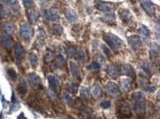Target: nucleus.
Wrapping results in <instances>:
<instances>
[{"instance_id": "obj_1", "label": "nucleus", "mask_w": 160, "mask_h": 119, "mask_svg": "<svg viewBox=\"0 0 160 119\" xmlns=\"http://www.w3.org/2000/svg\"><path fill=\"white\" fill-rule=\"evenodd\" d=\"M102 39L114 52H118L119 50H120L122 48V45H123L122 41L115 35L112 34H108V33L103 34Z\"/></svg>"}, {"instance_id": "obj_2", "label": "nucleus", "mask_w": 160, "mask_h": 119, "mask_svg": "<svg viewBox=\"0 0 160 119\" xmlns=\"http://www.w3.org/2000/svg\"><path fill=\"white\" fill-rule=\"evenodd\" d=\"M132 98L134 101V111L139 116H143L145 112V101L143 94L137 92L132 94Z\"/></svg>"}, {"instance_id": "obj_3", "label": "nucleus", "mask_w": 160, "mask_h": 119, "mask_svg": "<svg viewBox=\"0 0 160 119\" xmlns=\"http://www.w3.org/2000/svg\"><path fill=\"white\" fill-rule=\"evenodd\" d=\"M34 28L30 24L24 23L20 26V36L22 39L29 41L33 36Z\"/></svg>"}, {"instance_id": "obj_4", "label": "nucleus", "mask_w": 160, "mask_h": 119, "mask_svg": "<svg viewBox=\"0 0 160 119\" xmlns=\"http://www.w3.org/2000/svg\"><path fill=\"white\" fill-rule=\"evenodd\" d=\"M106 90L108 96L112 98L118 99L122 96V93H121L120 88L116 84L113 83V82H108L106 86Z\"/></svg>"}, {"instance_id": "obj_5", "label": "nucleus", "mask_w": 160, "mask_h": 119, "mask_svg": "<svg viewBox=\"0 0 160 119\" xmlns=\"http://www.w3.org/2000/svg\"><path fill=\"white\" fill-rule=\"evenodd\" d=\"M94 5H95V7L98 10L102 12H106V13L112 11L114 9V6H115L114 3L103 2L102 0H95Z\"/></svg>"}, {"instance_id": "obj_6", "label": "nucleus", "mask_w": 160, "mask_h": 119, "mask_svg": "<svg viewBox=\"0 0 160 119\" xmlns=\"http://www.w3.org/2000/svg\"><path fill=\"white\" fill-rule=\"evenodd\" d=\"M128 42L131 48L134 51L139 50L142 45V41L141 39L140 36H137V35L129 36L128 39Z\"/></svg>"}, {"instance_id": "obj_7", "label": "nucleus", "mask_w": 160, "mask_h": 119, "mask_svg": "<svg viewBox=\"0 0 160 119\" xmlns=\"http://www.w3.org/2000/svg\"><path fill=\"white\" fill-rule=\"evenodd\" d=\"M141 5L146 13L150 16H153L155 14V6L151 0H139Z\"/></svg>"}, {"instance_id": "obj_8", "label": "nucleus", "mask_w": 160, "mask_h": 119, "mask_svg": "<svg viewBox=\"0 0 160 119\" xmlns=\"http://www.w3.org/2000/svg\"><path fill=\"white\" fill-rule=\"evenodd\" d=\"M106 71L112 79H117L121 74V67L118 66L115 64H112V65H109L107 67Z\"/></svg>"}, {"instance_id": "obj_9", "label": "nucleus", "mask_w": 160, "mask_h": 119, "mask_svg": "<svg viewBox=\"0 0 160 119\" xmlns=\"http://www.w3.org/2000/svg\"><path fill=\"white\" fill-rule=\"evenodd\" d=\"M1 44L6 50H11L13 48V39L10 34H4L1 37Z\"/></svg>"}, {"instance_id": "obj_10", "label": "nucleus", "mask_w": 160, "mask_h": 119, "mask_svg": "<svg viewBox=\"0 0 160 119\" xmlns=\"http://www.w3.org/2000/svg\"><path fill=\"white\" fill-rule=\"evenodd\" d=\"M45 18H46L47 20L50 22L57 21L60 18V14H59V12L56 8H52L46 11V13H45Z\"/></svg>"}, {"instance_id": "obj_11", "label": "nucleus", "mask_w": 160, "mask_h": 119, "mask_svg": "<svg viewBox=\"0 0 160 119\" xmlns=\"http://www.w3.org/2000/svg\"><path fill=\"white\" fill-rule=\"evenodd\" d=\"M48 82L50 89L55 94H58L60 92V82H59L58 79L53 75H50L48 77Z\"/></svg>"}, {"instance_id": "obj_12", "label": "nucleus", "mask_w": 160, "mask_h": 119, "mask_svg": "<svg viewBox=\"0 0 160 119\" xmlns=\"http://www.w3.org/2000/svg\"><path fill=\"white\" fill-rule=\"evenodd\" d=\"M28 81H29L30 86L33 88H39L42 86L41 79L38 75L36 73H32L28 75Z\"/></svg>"}, {"instance_id": "obj_13", "label": "nucleus", "mask_w": 160, "mask_h": 119, "mask_svg": "<svg viewBox=\"0 0 160 119\" xmlns=\"http://www.w3.org/2000/svg\"><path fill=\"white\" fill-rule=\"evenodd\" d=\"M69 68H70L72 75H73V77H75V79L78 80L81 79V70H80L78 65H77L75 61H70L69 62Z\"/></svg>"}, {"instance_id": "obj_14", "label": "nucleus", "mask_w": 160, "mask_h": 119, "mask_svg": "<svg viewBox=\"0 0 160 119\" xmlns=\"http://www.w3.org/2000/svg\"><path fill=\"white\" fill-rule=\"evenodd\" d=\"M119 16H120V19L122 20L125 24L129 23L133 18L131 12L127 9L120 10V11H119Z\"/></svg>"}, {"instance_id": "obj_15", "label": "nucleus", "mask_w": 160, "mask_h": 119, "mask_svg": "<svg viewBox=\"0 0 160 119\" xmlns=\"http://www.w3.org/2000/svg\"><path fill=\"white\" fill-rule=\"evenodd\" d=\"M159 46L156 43H153L151 46V50H150V58L151 60L159 61Z\"/></svg>"}, {"instance_id": "obj_16", "label": "nucleus", "mask_w": 160, "mask_h": 119, "mask_svg": "<svg viewBox=\"0 0 160 119\" xmlns=\"http://www.w3.org/2000/svg\"><path fill=\"white\" fill-rule=\"evenodd\" d=\"M139 86H140V87L142 88V90H146V91L153 92L156 89L155 87H151V86L149 85L148 79L145 76H141L140 78H139Z\"/></svg>"}, {"instance_id": "obj_17", "label": "nucleus", "mask_w": 160, "mask_h": 119, "mask_svg": "<svg viewBox=\"0 0 160 119\" xmlns=\"http://www.w3.org/2000/svg\"><path fill=\"white\" fill-rule=\"evenodd\" d=\"M121 73H123L127 76L134 78V79L136 76L134 69L130 65H124L121 66Z\"/></svg>"}, {"instance_id": "obj_18", "label": "nucleus", "mask_w": 160, "mask_h": 119, "mask_svg": "<svg viewBox=\"0 0 160 119\" xmlns=\"http://www.w3.org/2000/svg\"><path fill=\"white\" fill-rule=\"evenodd\" d=\"M119 113H120L122 116L127 117V118L131 116V111L128 104L126 103V102H123V103L121 104L120 106L119 107Z\"/></svg>"}, {"instance_id": "obj_19", "label": "nucleus", "mask_w": 160, "mask_h": 119, "mask_svg": "<svg viewBox=\"0 0 160 119\" xmlns=\"http://www.w3.org/2000/svg\"><path fill=\"white\" fill-rule=\"evenodd\" d=\"M15 56L18 61H21L24 58L25 56V52L23 47L21 44H17L15 47Z\"/></svg>"}, {"instance_id": "obj_20", "label": "nucleus", "mask_w": 160, "mask_h": 119, "mask_svg": "<svg viewBox=\"0 0 160 119\" xmlns=\"http://www.w3.org/2000/svg\"><path fill=\"white\" fill-rule=\"evenodd\" d=\"M17 90L18 93L21 94V95H25L28 92V85H27L25 80L24 79H20L19 84L17 87Z\"/></svg>"}, {"instance_id": "obj_21", "label": "nucleus", "mask_w": 160, "mask_h": 119, "mask_svg": "<svg viewBox=\"0 0 160 119\" xmlns=\"http://www.w3.org/2000/svg\"><path fill=\"white\" fill-rule=\"evenodd\" d=\"M0 3L11 6L12 9L14 12H17L19 10V5H18L17 0H0Z\"/></svg>"}, {"instance_id": "obj_22", "label": "nucleus", "mask_w": 160, "mask_h": 119, "mask_svg": "<svg viewBox=\"0 0 160 119\" xmlns=\"http://www.w3.org/2000/svg\"><path fill=\"white\" fill-rule=\"evenodd\" d=\"M102 19L105 22H106V23L109 24H113L115 23L116 17H115V15H114L113 13L107 12V13L105 14V16H104L103 17H102Z\"/></svg>"}, {"instance_id": "obj_23", "label": "nucleus", "mask_w": 160, "mask_h": 119, "mask_svg": "<svg viewBox=\"0 0 160 119\" xmlns=\"http://www.w3.org/2000/svg\"><path fill=\"white\" fill-rule=\"evenodd\" d=\"M92 96H93L95 98H99L101 97L102 95V88L100 87L99 85L96 84V85H95V86L92 87Z\"/></svg>"}, {"instance_id": "obj_24", "label": "nucleus", "mask_w": 160, "mask_h": 119, "mask_svg": "<svg viewBox=\"0 0 160 119\" xmlns=\"http://www.w3.org/2000/svg\"><path fill=\"white\" fill-rule=\"evenodd\" d=\"M66 17L71 22H75L78 20V16L72 10H68L66 11Z\"/></svg>"}, {"instance_id": "obj_25", "label": "nucleus", "mask_w": 160, "mask_h": 119, "mask_svg": "<svg viewBox=\"0 0 160 119\" xmlns=\"http://www.w3.org/2000/svg\"><path fill=\"white\" fill-rule=\"evenodd\" d=\"M63 99H64L66 103L68 104L69 106H74L76 103V101H75V98L68 93H63Z\"/></svg>"}, {"instance_id": "obj_26", "label": "nucleus", "mask_w": 160, "mask_h": 119, "mask_svg": "<svg viewBox=\"0 0 160 119\" xmlns=\"http://www.w3.org/2000/svg\"><path fill=\"white\" fill-rule=\"evenodd\" d=\"M28 16H29L30 21L32 22V23H35L38 21V17H39V14H38V12L35 10H31L28 13Z\"/></svg>"}, {"instance_id": "obj_27", "label": "nucleus", "mask_w": 160, "mask_h": 119, "mask_svg": "<svg viewBox=\"0 0 160 119\" xmlns=\"http://www.w3.org/2000/svg\"><path fill=\"white\" fill-rule=\"evenodd\" d=\"M29 59H30V62L31 64V65L33 67H37V65H38V56H37L36 54H35V53H32L30 54V56H29Z\"/></svg>"}, {"instance_id": "obj_28", "label": "nucleus", "mask_w": 160, "mask_h": 119, "mask_svg": "<svg viewBox=\"0 0 160 119\" xmlns=\"http://www.w3.org/2000/svg\"><path fill=\"white\" fill-rule=\"evenodd\" d=\"M121 85L125 91H128L131 86V81L129 79H125L121 81Z\"/></svg>"}, {"instance_id": "obj_29", "label": "nucleus", "mask_w": 160, "mask_h": 119, "mask_svg": "<svg viewBox=\"0 0 160 119\" xmlns=\"http://www.w3.org/2000/svg\"><path fill=\"white\" fill-rule=\"evenodd\" d=\"M139 30L141 35H142L145 39H148L150 37V36H151V33H150L149 30L146 27L141 26V28H139Z\"/></svg>"}, {"instance_id": "obj_30", "label": "nucleus", "mask_w": 160, "mask_h": 119, "mask_svg": "<svg viewBox=\"0 0 160 119\" xmlns=\"http://www.w3.org/2000/svg\"><path fill=\"white\" fill-rule=\"evenodd\" d=\"M52 32L55 35H61L63 33V28L58 24H55L52 26Z\"/></svg>"}, {"instance_id": "obj_31", "label": "nucleus", "mask_w": 160, "mask_h": 119, "mask_svg": "<svg viewBox=\"0 0 160 119\" xmlns=\"http://www.w3.org/2000/svg\"><path fill=\"white\" fill-rule=\"evenodd\" d=\"M14 28H15V27H14L13 24L11 23V22H8V23H6L5 24V27H4V29H5L6 34H12V33L13 32Z\"/></svg>"}, {"instance_id": "obj_32", "label": "nucleus", "mask_w": 160, "mask_h": 119, "mask_svg": "<svg viewBox=\"0 0 160 119\" xmlns=\"http://www.w3.org/2000/svg\"><path fill=\"white\" fill-rule=\"evenodd\" d=\"M81 98L83 100H87L89 98V90L86 87H81Z\"/></svg>"}, {"instance_id": "obj_33", "label": "nucleus", "mask_w": 160, "mask_h": 119, "mask_svg": "<svg viewBox=\"0 0 160 119\" xmlns=\"http://www.w3.org/2000/svg\"><path fill=\"white\" fill-rule=\"evenodd\" d=\"M87 68L88 70H89L96 71V70H100V65L99 63L97 62V61H94V62L90 64L89 66H88Z\"/></svg>"}, {"instance_id": "obj_34", "label": "nucleus", "mask_w": 160, "mask_h": 119, "mask_svg": "<svg viewBox=\"0 0 160 119\" xmlns=\"http://www.w3.org/2000/svg\"><path fill=\"white\" fill-rule=\"evenodd\" d=\"M8 75L11 80H16L17 78V74H16V71L13 68H9L8 70Z\"/></svg>"}, {"instance_id": "obj_35", "label": "nucleus", "mask_w": 160, "mask_h": 119, "mask_svg": "<svg viewBox=\"0 0 160 119\" xmlns=\"http://www.w3.org/2000/svg\"><path fill=\"white\" fill-rule=\"evenodd\" d=\"M8 15H9V11H8L7 8H0V18H1V19L7 17V16H8Z\"/></svg>"}, {"instance_id": "obj_36", "label": "nucleus", "mask_w": 160, "mask_h": 119, "mask_svg": "<svg viewBox=\"0 0 160 119\" xmlns=\"http://www.w3.org/2000/svg\"><path fill=\"white\" fill-rule=\"evenodd\" d=\"M55 60H56L57 65H59V66L61 67V66H63V65H65V60L61 55H59V56H57L56 59H55Z\"/></svg>"}, {"instance_id": "obj_37", "label": "nucleus", "mask_w": 160, "mask_h": 119, "mask_svg": "<svg viewBox=\"0 0 160 119\" xmlns=\"http://www.w3.org/2000/svg\"><path fill=\"white\" fill-rule=\"evenodd\" d=\"M78 85H76V84L75 83H72L71 84L70 86H69V90L72 93H76L78 92Z\"/></svg>"}, {"instance_id": "obj_38", "label": "nucleus", "mask_w": 160, "mask_h": 119, "mask_svg": "<svg viewBox=\"0 0 160 119\" xmlns=\"http://www.w3.org/2000/svg\"><path fill=\"white\" fill-rule=\"evenodd\" d=\"M102 51H103L104 55H105L106 57H108V58H109V57L111 56V52H110L109 49H108L107 47L106 46V45H102Z\"/></svg>"}, {"instance_id": "obj_39", "label": "nucleus", "mask_w": 160, "mask_h": 119, "mask_svg": "<svg viewBox=\"0 0 160 119\" xmlns=\"http://www.w3.org/2000/svg\"><path fill=\"white\" fill-rule=\"evenodd\" d=\"M100 106H101V107L104 109H108L111 106V102L109 101H107V100L102 101L101 103H100Z\"/></svg>"}, {"instance_id": "obj_40", "label": "nucleus", "mask_w": 160, "mask_h": 119, "mask_svg": "<svg viewBox=\"0 0 160 119\" xmlns=\"http://www.w3.org/2000/svg\"><path fill=\"white\" fill-rule=\"evenodd\" d=\"M68 53L69 55L72 57H76L78 56V53H77V51L75 50L74 48H69L68 50Z\"/></svg>"}, {"instance_id": "obj_41", "label": "nucleus", "mask_w": 160, "mask_h": 119, "mask_svg": "<svg viewBox=\"0 0 160 119\" xmlns=\"http://www.w3.org/2000/svg\"><path fill=\"white\" fill-rule=\"evenodd\" d=\"M24 7L28 8H30L33 3V0H22Z\"/></svg>"}, {"instance_id": "obj_42", "label": "nucleus", "mask_w": 160, "mask_h": 119, "mask_svg": "<svg viewBox=\"0 0 160 119\" xmlns=\"http://www.w3.org/2000/svg\"><path fill=\"white\" fill-rule=\"evenodd\" d=\"M52 59H53V56H52V54L51 53H47L46 56H45V57H44L45 61H46L47 62H49V61H52Z\"/></svg>"}, {"instance_id": "obj_43", "label": "nucleus", "mask_w": 160, "mask_h": 119, "mask_svg": "<svg viewBox=\"0 0 160 119\" xmlns=\"http://www.w3.org/2000/svg\"><path fill=\"white\" fill-rule=\"evenodd\" d=\"M143 69H144V70L147 73H151V67H150V65H148V64H145L144 66H143Z\"/></svg>"}, {"instance_id": "obj_44", "label": "nucleus", "mask_w": 160, "mask_h": 119, "mask_svg": "<svg viewBox=\"0 0 160 119\" xmlns=\"http://www.w3.org/2000/svg\"><path fill=\"white\" fill-rule=\"evenodd\" d=\"M18 119H26V118H25V117H24V116L23 112H22L21 115H20V116L18 117Z\"/></svg>"}, {"instance_id": "obj_45", "label": "nucleus", "mask_w": 160, "mask_h": 119, "mask_svg": "<svg viewBox=\"0 0 160 119\" xmlns=\"http://www.w3.org/2000/svg\"><path fill=\"white\" fill-rule=\"evenodd\" d=\"M0 119H2V114H0Z\"/></svg>"}]
</instances>
